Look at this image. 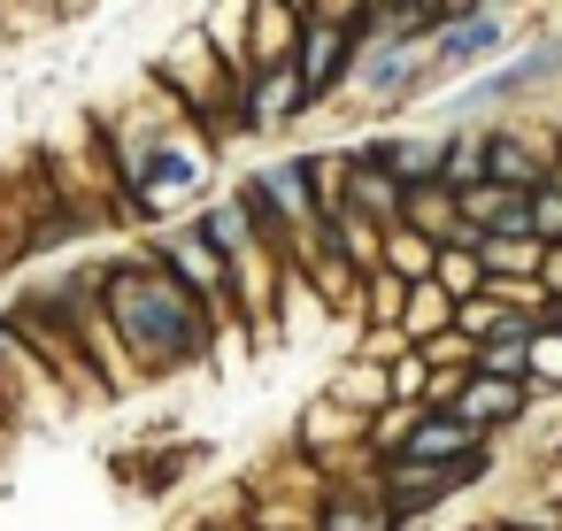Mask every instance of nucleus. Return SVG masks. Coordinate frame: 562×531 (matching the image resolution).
<instances>
[{
    "label": "nucleus",
    "mask_w": 562,
    "mask_h": 531,
    "mask_svg": "<svg viewBox=\"0 0 562 531\" xmlns=\"http://www.w3.org/2000/svg\"><path fill=\"white\" fill-rule=\"evenodd\" d=\"M101 308H109V324H116L124 362L139 370V385H170V377H186V370H201V362L224 354L216 316L162 262H147L139 239L116 247V255H101Z\"/></svg>",
    "instance_id": "obj_1"
},
{
    "label": "nucleus",
    "mask_w": 562,
    "mask_h": 531,
    "mask_svg": "<svg viewBox=\"0 0 562 531\" xmlns=\"http://www.w3.org/2000/svg\"><path fill=\"white\" fill-rule=\"evenodd\" d=\"M562 78V32H547V39H531V47H516V55H501L493 70H477V78H462V86H447L439 93V109H431V132H454V124H493L501 109H524L539 86H554Z\"/></svg>",
    "instance_id": "obj_2"
},
{
    "label": "nucleus",
    "mask_w": 562,
    "mask_h": 531,
    "mask_svg": "<svg viewBox=\"0 0 562 531\" xmlns=\"http://www.w3.org/2000/svg\"><path fill=\"white\" fill-rule=\"evenodd\" d=\"M139 255H147V262H162V270H170V278H178L209 316H216V339H224V347H232V339H247V331H239V316H232V262L193 231V216H178V224H147V231H139Z\"/></svg>",
    "instance_id": "obj_3"
},
{
    "label": "nucleus",
    "mask_w": 562,
    "mask_h": 531,
    "mask_svg": "<svg viewBox=\"0 0 562 531\" xmlns=\"http://www.w3.org/2000/svg\"><path fill=\"white\" fill-rule=\"evenodd\" d=\"M493 470H501V447H477L470 462H408V454H393V462H378V493L401 516V531H416L424 516H439L462 493H477Z\"/></svg>",
    "instance_id": "obj_4"
},
{
    "label": "nucleus",
    "mask_w": 562,
    "mask_h": 531,
    "mask_svg": "<svg viewBox=\"0 0 562 531\" xmlns=\"http://www.w3.org/2000/svg\"><path fill=\"white\" fill-rule=\"evenodd\" d=\"M285 447H293L316 477H339V470H355V462H378V454H370V416L339 408L331 393H308V400H301Z\"/></svg>",
    "instance_id": "obj_5"
},
{
    "label": "nucleus",
    "mask_w": 562,
    "mask_h": 531,
    "mask_svg": "<svg viewBox=\"0 0 562 531\" xmlns=\"http://www.w3.org/2000/svg\"><path fill=\"white\" fill-rule=\"evenodd\" d=\"M501 55H516V24H508V16L477 9V16H462V24H439V32H431V86L447 93V86L493 70ZM439 93H431V101H439Z\"/></svg>",
    "instance_id": "obj_6"
},
{
    "label": "nucleus",
    "mask_w": 562,
    "mask_h": 531,
    "mask_svg": "<svg viewBox=\"0 0 562 531\" xmlns=\"http://www.w3.org/2000/svg\"><path fill=\"white\" fill-rule=\"evenodd\" d=\"M355 55H362V32L355 24H301V47H293V78H301V93H308V116L316 109H331L339 93H347V70H355Z\"/></svg>",
    "instance_id": "obj_7"
},
{
    "label": "nucleus",
    "mask_w": 562,
    "mask_h": 531,
    "mask_svg": "<svg viewBox=\"0 0 562 531\" xmlns=\"http://www.w3.org/2000/svg\"><path fill=\"white\" fill-rule=\"evenodd\" d=\"M316 531H401V516L378 493V462H355L339 477H316Z\"/></svg>",
    "instance_id": "obj_8"
},
{
    "label": "nucleus",
    "mask_w": 562,
    "mask_h": 531,
    "mask_svg": "<svg viewBox=\"0 0 562 531\" xmlns=\"http://www.w3.org/2000/svg\"><path fill=\"white\" fill-rule=\"evenodd\" d=\"M301 116H308V93H301L293 63H278V70H255V78L239 86V139H247V147H270V139H285Z\"/></svg>",
    "instance_id": "obj_9"
},
{
    "label": "nucleus",
    "mask_w": 562,
    "mask_h": 531,
    "mask_svg": "<svg viewBox=\"0 0 562 531\" xmlns=\"http://www.w3.org/2000/svg\"><path fill=\"white\" fill-rule=\"evenodd\" d=\"M347 162L355 170H378L393 185H416V178H439V132H401V124H370L362 139H347Z\"/></svg>",
    "instance_id": "obj_10"
},
{
    "label": "nucleus",
    "mask_w": 562,
    "mask_h": 531,
    "mask_svg": "<svg viewBox=\"0 0 562 531\" xmlns=\"http://www.w3.org/2000/svg\"><path fill=\"white\" fill-rule=\"evenodd\" d=\"M531 408H539V393H531V377H477L470 370V385L454 393V416L477 431V439H516L524 423H531Z\"/></svg>",
    "instance_id": "obj_11"
},
{
    "label": "nucleus",
    "mask_w": 562,
    "mask_h": 531,
    "mask_svg": "<svg viewBox=\"0 0 562 531\" xmlns=\"http://www.w3.org/2000/svg\"><path fill=\"white\" fill-rule=\"evenodd\" d=\"M485 178H501V185H516V193L547 185V178H554V139H531L516 116H493V124H485Z\"/></svg>",
    "instance_id": "obj_12"
},
{
    "label": "nucleus",
    "mask_w": 562,
    "mask_h": 531,
    "mask_svg": "<svg viewBox=\"0 0 562 531\" xmlns=\"http://www.w3.org/2000/svg\"><path fill=\"white\" fill-rule=\"evenodd\" d=\"M454 216L477 231V239H508V231H531V193L501 185V178H477L470 193H454Z\"/></svg>",
    "instance_id": "obj_13"
},
{
    "label": "nucleus",
    "mask_w": 562,
    "mask_h": 531,
    "mask_svg": "<svg viewBox=\"0 0 562 531\" xmlns=\"http://www.w3.org/2000/svg\"><path fill=\"white\" fill-rule=\"evenodd\" d=\"M477 447H493V439H477L454 408H416V423H408V439H401L408 462H470ZM385 462H393V454H385Z\"/></svg>",
    "instance_id": "obj_14"
},
{
    "label": "nucleus",
    "mask_w": 562,
    "mask_h": 531,
    "mask_svg": "<svg viewBox=\"0 0 562 531\" xmlns=\"http://www.w3.org/2000/svg\"><path fill=\"white\" fill-rule=\"evenodd\" d=\"M301 9H285V0H255V16H247V63L255 70H278V63H293V47H301Z\"/></svg>",
    "instance_id": "obj_15"
},
{
    "label": "nucleus",
    "mask_w": 562,
    "mask_h": 531,
    "mask_svg": "<svg viewBox=\"0 0 562 531\" xmlns=\"http://www.w3.org/2000/svg\"><path fill=\"white\" fill-rule=\"evenodd\" d=\"M301 278H308L316 316H347V324H355V308H362V270H355V262H339L331 247H316V255L301 262Z\"/></svg>",
    "instance_id": "obj_16"
},
{
    "label": "nucleus",
    "mask_w": 562,
    "mask_h": 531,
    "mask_svg": "<svg viewBox=\"0 0 562 531\" xmlns=\"http://www.w3.org/2000/svg\"><path fill=\"white\" fill-rule=\"evenodd\" d=\"M316 393H331V400L355 408V416H378V408L393 400V377H385V362H370V354H339Z\"/></svg>",
    "instance_id": "obj_17"
},
{
    "label": "nucleus",
    "mask_w": 562,
    "mask_h": 531,
    "mask_svg": "<svg viewBox=\"0 0 562 531\" xmlns=\"http://www.w3.org/2000/svg\"><path fill=\"white\" fill-rule=\"evenodd\" d=\"M193 231H201V239H209V247H216L224 262H239L247 247H262V239H255V224H247V208H239L232 193L201 201V208H193Z\"/></svg>",
    "instance_id": "obj_18"
},
{
    "label": "nucleus",
    "mask_w": 562,
    "mask_h": 531,
    "mask_svg": "<svg viewBox=\"0 0 562 531\" xmlns=\"http://www.w3.org/2000/svg\"><path fill=\"white\" fill-rule=\"evenodd\" d=\"M477 178H485V124L439 132V185H447V193H470Z\"/></svg>",
    "instance_id": "obj_19"
},
{
    "label": "nucleus",
    "mask_w": 562,
    "mask_h": 531,
    "mask_svg": "<svg viewBox=\"0 0 562 531\" xmlns=\"http://www.w3.org/2000/svg\"><path fill=\"white\" fill-rule=\"evenodd\" d=\"M324 247L370 278V270H378V247H385V231H378L370 216H355V208H331V216H324Z\"/></svg>",
    "instance_id": "obj_20"
},
{
    "label": "nucleus",
    "mask_w": 562,
    "mask_h": 531,
    "mask_svg": "<svg viewBox=\"0 0 562 531\" xmlns=\"http://www.w3.org/2000/svg\"><path fill=\"white\" fill-rule=\"evenodd\" d=\"M524 324H531V316H516L493 285H477V293H462V301H454V331H462V339H477V347H485V339H501V331H524Z\"/></svg>",
    "instance_id": "obj_21"
},
{
    "label": "nucleus",
    "mask_w": 562,
    "mask_h": 531,
    "mask_svg": "<svg viewBox=\"0 0 562 531\" xmlns=\"http://www.w3.org/2000/svg\"><path fill=\"white\" fill-rule=\"evenodd\" d=\"M339 208L370 216L378 231H393V224H401V185H393V178H378V170H355V162H347V201H339Z\"/></svg>",
    "instance_id": "obj_22"
},
{
    "label": "nucleus",
    "mask_w": 562,
    "mask_h": 531,
    "mask_svg": "<svg viewBox=\"0 0 562 531\" xmlns=\"http://www.w3.org/2000/svg\"><path fill=\"white\" fill-rule=\"evenodd\" d=\"M401 308H408V278H393V270H370V278H362L355 331H401Z\"/></svg>",
    "instance_id": "obj_23"
},
{
    "label": "nucleus",
    "mask_w": 562,
    "mask_h": 531,
    "mask_svg": "<svg viewBox=\"0 0 562 531\" xmlns=\"http://www.w3.org/2000/svg\"><path fill=\"white\" fill-rule=\"evenodd\" d=\"M439 331H454V293H439V285L424 278V285H408L401 339H408V347H424V339H439Z\"/></svg>",
    "instance_id": "obj_24"
},
{
    "label": "nucleus",
    "mask_w": 562,
    "mask_h": 531,
    "mask_svg": "<svg viewBox=\"0 0 562 531\" xmlns=\"http://www.w3.org/2000/svg\"><path fill=\"white\" fill-rule=\"evenodd\" d=\"M431 262H439V239H424V231H408V224H393V231H385V247H378V270L408 278V285H424V278H431Z\"/></svg>",
    "instance_id": "obj_25"
},
{
    "label": "nucleus",
    "mask_w": 562,
    "mask_h": 531,
    "mask_svg": "<svg viewBox=\"0 0 562 531\" xmlns=\"http://www.w3.org/2000/svg\"><path fill=\"white\" fill-rule=\"evenodd\" d=\"M477 255H485V278H539V255H547V239H531V231H508V239H477Z\"/></svg>",
    "instance_id": "obj_26"
},
{
    "label": "nucleus",
    "mask_w": 562,
    "mask_h": 531,
    "mask_svg": "<svg viewBox=\"0 0 562 531\" xmlns=\"http://www.w3.org/2000/svg\"><path fill=\"white\" fill-rule=\"evenodd\" d=\"M470 370H477V377H531V324H524V331H501V339H485Z\"/></svg>",
    "instance_id": "obj_27"
},
{
    "label": "nucleus",
    "mask_w": 562,
    "mask_h": 531,
    "mask_svg": "<svg viewBox=\"0 0 562 531\" xmlns=\"http://www.w3.org/2000/svg\"><path fill=\"white\" fill-rule=\"evenodd\" d=\"M431 285H439V293H454V301H462V293H477V285H485V255H477V247H439Z\"/></svg>",
    "instance_id": "obj_28"
},
{
    "label": "nucleus",
    "mask_w": 562,
    "mask_h": 531,
    "mask_svg": "<svg viewBox=\"0 0 562 531\" xmlns=\"http://www.w3.org/2000/svg\"><path fill=\"white\" fill-rule=\"evenodd\" d=\"M531 393H562V331L531 324Z\"/></svg>",
    "instance_id": "obj_29"
},
{
    "label": "nucleus",
    "mask_w": 562,
    "mask_h": 531,
    "mask_svg": "<svg viewBox=\"0 0 562 531\" xmlns=\"http://www.w3.org/2000/svg\"><path fill=\"white\" fill-rule=\"evenodd\" d=\"M408 423H416V400H385V408L370 416V454H378V462H385V454H401Z\"/></svg>",
    "instance_id": "obj_30"
},
{
    "label": "nucleus",
    "mask_w": 562,
    "mask_h": 531,
    "mask_svg": "<svg viewBox=\"0 0 562 531\" xmlns=\"http://www.w3.org/2000/svg\"><path fill=\"white\" fill-rule=\"evenodd\" d=\"M531 239H562V170L547 178V185H531Z\"/></svg>",
    "instance_id": "obj_31"
},
{
    "label": "nucleus",
    "mask_w": 562,
    "mask_h": 531,
    "mask_svg": "<svg viewBox=\"0 0 562 531\" xmlns=\"http://www.w3.org/2000/svg\"><path fill=\"white\" fill-rule=\"evenodd\" d=\"M385 377H393V400H416V408H424V385H431V362H424L416 347H408V354H393V362H385Z\"/></svg>",
    "instance_id": "obj_32"
},
{
    "label": "nucleus",
    "mask_w": 562,
    "mask_h": 531,
    "mask_svg": "<svg viewBox=\"0 0 562 531\" xmlns=\"http://www.w3.org/2000/svg\"><path fill=\"white\" fill-rule=\"evenodd\" d=\"M416 354H424L431 370H470V362H477V339H462V331H439V339H424Z\"/></svg>",
    "instance_id": "obj_33"
},
{
    "label": "nucleus",
    "mask_w": 562,
    "mask_h": 531,
    "mask_svg": "<svg viewBox=\"0 0 562 531\" xmlns=\"http://www.w3.org/2000/svg\"><path fill=\"white\" fill-rule=\"evenodd\" d=\"M308 16H316V24H355V32H362L370 0H308Z\"/></svg>",
    "instance_id": "obj_34"
},
{
    "label": "nucleus",
    "mask_w": 562,
    "mask_h": 531,
    "mask_svg": "<svg viewBox=\"0 0 562 531\" xmlns=\"http://www.w3.org/2000/svg\"><path fill=\"white\" fill-rule=\"evenodd\" d=\"M539 285H547V301H562V239L539 255Z\"/></svg>",
    "instance_id": "obj_35"
},
{
    "label": "nucleus",
    "mask_w": 562,
    "mask_h": 531,
    "mask_svg": "<svg viewBox=\"0 0 562 531\" xmlns=\"http://www.w3.org/2000/svg\"><path fill=\"white\" fill-rule=\"evenodd\" d=\"M539 462H547V470H554V477H562V431H554V439H547V447H539Z\"/></svg>",
    "instance_id": "obj_36"
},
{
    "label": "nucleus",
    "mask_w": 562,
    "mask_h": 531,
    "mask_svg": "<svg viewBox=\"0 0 562 531\" xmlns=\"http://www.w3.org/2000/svg\"><path fill=\"white\" fill-rule=\"evenodd\" d=\"M539 324H554V331H562V301H547V316H539Z\"/></svg>",
    "instance_id": "obj_37"
},
{
    "label": "nucleus",
    "mask_w": 562,
    "mask_h": 531,
    "mask_svg": "<svg viewBox=\"0 0 562 531\" xmlns=\"http://www.w3.org/2000/svg\"><path fill=\"white\" fill-rule=\"evenodd\" d=\"M477 9H493V16H508V9H516V0H477Z\"/></svg>",
    "instance_id": "obj_38"
},
{
    "label": "nucleus",
    "mask_w": 562,
    "mask_h": 531,
    "mask_svg": "<svg viewBox=\"0 0 562 531\" xmlns=\"http://www.w3.org/2000/svg\"><path fill=\"white\" fill-rule=\"evenodd\" d=\"M416 9H424V16H431V9H439V0H416Z\"/></svg>",
    "instance_id": "obj_39"
},
{
    "label": "nucleus",
    "mask_w": 562,
    "mask_h": 531,
    "mask_svg": "<svg viewBox=\"0 0 562 531\" xmlns=\"http://www.w3.org/2000/svg\"><path fill=\"white\" fill-rule=\"evenodd\" d=\"M370 9H385V0H370Z\"/></svg>",
    "instance_id": "obj_40"
}]
</instances>
